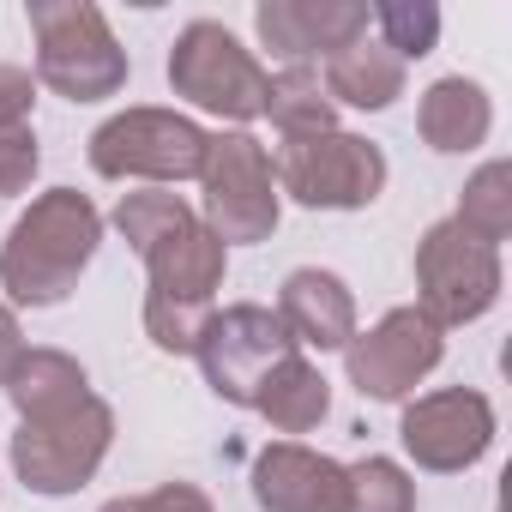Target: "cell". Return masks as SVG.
Segmentation results:
<instances>
[{"label": "cell", "instance_id": "9", "mask_svg": "<svg viewBox=\"0 0 512 512\" xmlns=\"http://www.w3.org/2000/svg\"><path fill=\"white\" fill-rule=\"evenodd\" d=\"M109 440H115V410L103 398H85L67 416L25 422L13 434V470L37 494H73V488H85L97 476Z\"/></svg>", "mask_w": 512, "mask_h": 512}, {"label": "cell", "instance_id": "1", "mask_svg": "<svg viewBox=\"0 0 512 512\" xmlns=\"http://www.w3.org/2000/svg\"><path fill=\"white\" fill-rule=\"evenodd\" d=\"M103 241V217L85 193L55 187L43 193L7 235L0 247V290H7L19 308H55L73 296L79 272L97 260Z\"/></svg>", "mask_w": 512, "mask_h": 512}, {"label": "cell", "instance_id": "23", "mask_svg": "<svg viewBox=\"0 0 512 512\" xmlns=\"http://www.w3.org/2000/svg\"><path fill=\"white\" fill-rule=\"evenodd\" d=\"M374 31H380V43L398 55V61H422L434 43H440V7H428V0H392V7H374V19H368Z\"/></svg>", "mask_w": 512, "mask_h": 512}, {"label": "cell", "instance_id": "19", "mask_svg": "<svg viewBox=\"0 0 512 512\" xmlns=\"http://www.w3.org/2000/svg\"><path fill=\"white\" fill-rule=\"evenodd\" d=\"M253 410H260L278 434H308V428L326 422L332 386H326V374L296 350L290 362H278V368L266 374V386H260V398H253Z\"/></svg>", "mask_w": 512, "mask_h": 512}, {"label": "cell", "instance_id": "15", "mask_svg": "<svg viewBox=\"0 0 512 512\" xmlns=\"http://www.w3.org/2000/svg\"><path fill=\"white\" fill-rule=\"evenodd\" d=\"M278 320L284 332L296 338V350H344L356 338V302L344 290V278L320 272V266H302L284 278V302H278Z\"/></svg>", "mask_w": 512, "mask_h": 512}, {"label": "cell", "instance_id": "24", "mask_svg": "<svg viewBox=\"0 0 512 512\" xmlns=\"http://www.w3.org/2000/svg\"><path fill=\"white\" fill-rule=\"evenodd\" d=\"M205 320H211V302H175V296H145V332L157 350L169 356H193L199 338H205Z\"/></svg>", "mask_w": 512, "mask_h": 512}, {"label": "cell", "instance_id": "21", "mask_svg": "<svg viewBox=\"0 0 512 512\" xmlns=\"http://www.w3.org/2000/svg\"><path fill=\"white\" fill-rule=\"evenodd\" d=\"M458 229H470L476 241H488V247H500L506 235H512V163H482L476 175H470V187H464V205H458V217H452Z\"/></svg>", "mask_w": 512, "mask_h": 512}, {"label": "cell", "instance_id": "4", "mask_svg": "<svg viewBox=\"0 0 512 512\" xmlns=\"http://www.w3.org/2000/svg\"><path fill=\"white\" fill-rule=\"evenodd\" d=\"M205 229L229 241H266L278 229V175L253 133H211L205 139Z\"/></svg>", "mask_w": 512, "mask_h": 512}, {"label": "cell", "instance_id": "6", "mask_svg": "<svg viewBox=\"0 0 512 512\" xmlns=\"http://www.w3.org/2000/svg\"><path fill=\"white\" fill-rule=\"evenodd\" d=\"M416 284H422V314L446 332V326H470L494 308L500 296V247L476 241L470 229H458L452 217L434 223L416 247Z\"/></svg>", "mask_w": 512, "mask_h": 512}, {"label": "cell", "instance_id": "5", "mask_svg": "<svg viewBox=\"0 0 512 512\" xmlns=\"http://www.w3.org/2000/svg\"><path fill=\"white\" fill-rule=\"evenodd\" d=\"M278 187L314 211H362L386 187V157L380 145L356 133H314V139H284L278 145Z\"/></svg>", "mask_w": 512, "mask_h": 512}, {"label": "cell", "instance_id": "8", "mask_svg": "<svg viewBox=\"0 0 512 512\" xmlns=\"http://www.w3.org/2000/svg\"><path fill=\"white\" fill-rule=\"evenodd\" d=\"M199 368H205V386L217 392V398H229V404H247L253 410V398H260V386H266V374L278 368V362H290L296 356V338L284 332V320L272 314V308H253V302H235V308H211V320H205V338H199Z\"/></svg>", "mask_w": 512, "mask_h": 512}, {"label": "cell", "instance_id": "13", "mask_svg": "<svg viewBox=\"0 0 512 512\" xmlns=\"http://www.w3.org/2000/svg\"><path fill=\"white\" fill-rule=\"evenodd\" d=\"M253 500L266 512H344V464L278 440L253 458Z\"/></svg>", "mask_w": 512, "mask_h": 512}, {"label": "cell", "instance_id": "14", "mask_svg": "<svg viewBox=\"0 0 512 512\" xmlns=\"http://www.w3.org/2000/svg\"><path fill=\"white\" fill-rule=\"evenodd\" d=\"M139 260H145L157 296H175V302H211L217 284H223V266H229V247H223L199 217H187V223L163 229V235L139 253Z\"/></svg>", "mask_w": 512, "mask_h": 512}, {"label": "cell", "instance_id": "7", "mask_svg": "<svg viewBox=\"0 0 512 512\" xmlns=\"http://www.w3.org/2000/svg\"><path fill=\"white\" fill-rule=\"evenodd\" d=\"M205 139L211 133H199L175 109H127L91 133V169L109 181H193L205 169Z\"/></svg>", "mask_w": 512, "mask_h": 512}, {"label": "cell", "instance_id": "3", "mask_svg": "<svg viewBox=\"0 0 512 512\" xmlns=\"http://www.w3.org/2000/svg\"><path fill=\"white\" fill-rule=\"evenodd\" d=\"M169 85H175V97H187L205 115L260 121L266 115L272 73L253 61V49L235 43V31H223L211 19H193L175 37V49H169Z\"/></svg>", "mask_w": 512, "mask_h": 512}, {"label": "cell", "instance_id": "26", "mask_svg": "<svg viewBox=\"0 0 512 512\" xmlns=\"http://www.w3.org/2000/svg\"><path fill=\"white\" fill-rule=\"evenodd\" d=\"M43 151H37V133L31 127H13V133H0V199L7 193H25L31 175H37Z\"/></svg>", "mask_w": 512, "mask_h": 512}, {"label": "cell", "instance_id": "25", "mask_svg": "<svg viewBox=\"0 0 512 512\" xmlns=\"http://www.w3.org/2000/svg\"><path fill=\"white\" fill-rule=\"evenodd\" d=\"M187 217H193V205L181 193H121V205H115V229L133 241V253H145L163 229H175Z\"/></svg>", "mask_w": 512, "mask_h": 512}, {"label": "cell", "instance_id": "28", "mask_svg": "<svg viewBox=\"0 0 512 512\" xmlns=\"http://www.w3.org/2000/svg\"><path fill=\"white\" fill-rule=\"evenodd\" d=\"M139 512H211V500L193 482H163V488L139 494Z\"/></svg>", "mask_w": 512, "mask_h": 512}, {"label": "cell", "instance_id": "11", "mask_svg": "<svg viewBox=\"0 0 512 512\" xmlns=\"http://www.w3.org/2000/svg\"><path fill=\"white\" fill-rule=\"evenodd\" d=\"M398 440L422 470H470L494 446V404L482 392H464V386L428 392L404 410Z\"/></svg>", "mask_w": 512, "mask_h": 512}, {"label": "cell", "instance_id": "2", "mask_svg": "<svg viewBox=\"0 0 512 512\" xmlns=\"http://www.w3.org/2000/svg\"><path fill=\"white\" fill-rule=\"evenodd\" d=\"M31 31H37V79L67 103H97L127 85V49L115 43L109 19L91 0H37Z\"/></svg>", "mask_w": 512, "mask_h": 512}, {"label": "cell", "instance_id": "18", "mask_svg": "<svg viewBox=\"0 0 512 512\" xmlns=\"http://www.w3.org/2000/svg\"><path fill=\"white\" fill-rule=\"evenodd\" d=\"M416 127L434 151H476L494 127V103L476 79H440V85H428Z\"/></svg>", "mask_w": 512, "mask_h": 512}, {"label": "cell", "instance_id": "12", "mask_svg": "<svg viewBox=\"0 0 512 512\" xmlns=\"http://www.w3.org/2000/svg\"><path fill=\"white\" fill-rule=\"evenodd\" d=\"M368 19H374V7H362V0H260L253 31H260V43L278 61L308 67V61L356 43L368 31Z\"/></svg>", "mask_w": 512, "mask_h": 512}, {"label": "cell", "instance_id": "17", "mask_svg": "<svg viewBox=\"0 0 512 512\" xmlns=\"http://www.w3.org/2000/svg\"><path fill=\"white\" fill-rule=\"evenodd\" d=\"M7 398L19 404L25 422H49V416H67L73 404H85L91 398V380L61 350H25L19 368L7 374Z\"/></svg>", "mask_w": 512, "mask_h": 512}, {"label": "cell", "instance_id": "30", "mask_svg": "<svg viewBox=\"0 0 512 512\" xmlns=\"http://www.w3.org/2000/svg\"><path fill=\"white\" fill-rule=\"evenodd\" d=\"M103 512H139V500H109Z\"/></svg>", "mask_w": 512, "mask_h": 512}, {"label": "cell", "instance_id": "29", "mask_svg": "<svg viewBox=\"0 0 512 512\" xmlns=\"http://www.w3.org/2000/svg\"><path fill=\"white\" fill-rule=\"evenodd\" d=\"M19 356H25V332H19L13 308H0V386H7V374L19 368Z\"/></svg>", "mask_w": 512, "mask_h": 512}, {"label": "cell", "instance_id": "10", "mask_svg": "<svg viewBox=\"0 0 512 512\" xmlns=\"http://www.w3.org/2000/svg\"><path fill=\"white\" fill-rule=\"evenodd\" d=\"M440 350H446V344H440V326H434L422 308H392L374 332H362V338L344 344V356H350V386H356L362 398L392 404V398H404L422 374H434Z\"/></svg>", "mask_w": 512, "mask_h": 512}, {"label": "cell", "instance_id": "20", "mask_svg": "<svg viewBox=\"0 0 512 512\" xmlns=\"http://www.w3.org/2000/svg\"><path fill=\"white\" fill-rule=\"evenodd\" d=\"M266 115L284 139H314V133H332L338 127V103L326 97L320 73L314 67H284L266 91Z\"/></svg>", "mask_w": 512, "mask_h": 512}, {"label": "cell", "instance_id": "27", "mask_svg": "<svg viewBox=\"0 0 512 512\" xmlns=\"http://www.w3.org/2000/svg\"><path fill=\"white\" fill-rule=\"evenodd\" d=\"M31 103H37V79L25 67H7L0 61V133H13L31 121Z\"/></svg>", "mask_w": 512, "mask_h": 512}, {"label": "cell", "instance_id": "22", "mask_svg": "<svg viewBox=\"0 0 512 512\" xmlns=\"http://www.w3.org/2000/svg\"><path fill=\"white\" fill-rule=\"evenodd\" d=\"M344 512H416V482L392 458H362L344 470Z\"/></svg>", "mask_w": 512, "mask_h": 512}, {"label": "cell", "instance_id": "16", "mask_svg": "<svg viewBox=\"0 0 512 512\" xmlns=\"http://www.w3.org/2000/svg\"><path fill=\"white\" fill-rule=\"evenodd\" d=\"M326 97L332 103H350V109H386L404 97V61L380 43V37H356L344 43L338 55H326Z\"/></svg>", "mask_w": 512, "mask_h": 512}]
</instances>
